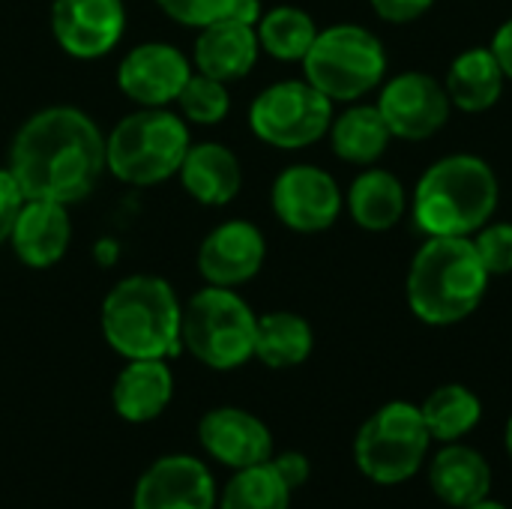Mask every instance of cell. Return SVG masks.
Here are the masks:
<instances>
[{
  "instance_id": "cell-1",
  "label": "cell",
  "mask_w": 512,
  "mask_h": 509,
  "mask_svg": "<svg viewBox=\"0 0 512 509\" xmlns=\"http://www.w3.org/2000/svg\"><path fill=\"white\" fill-rule=\"evenodd\" d=\"M12 177L24 198L78 204L105 171V135L90 114L51 105L30 114L9 147Z\"/></svg>"
},
{
  "instance_id": "cell-2",
  "label": "cell",
  "mask_w": 512,
  "mask_h": 509,
  "mask_svg": "<svg viewBox=\"0 0 512 509\" xmlns=\"http://www.w3.org/2000/svg\"><path fill=\"white\" fill-rule=\"evenodd\" d=\"M489 282L471 237H426L411 258L405 297L423 324L453 327L480 309Z\"/></svg>"
},
{
  "instance_id": "cell-3",
  "label": "cell",
  "mask_w": 512,
  "mask_h": 509,
  "mask_svg": "<svg viewBox=\"0 0 512 509\" xmlns=\"http://www.w3.org/2000/svg\"><path fill=\"white\" fill-rule=\"evenodd\" d=\"M501 201L495 168L474 153L432 162L411 198V213L426 237H474L492 222Z\"/></svg>"
},
{
  "instance_id": "cell-4",
  "label": "cell",
  "mask_w": 512,
  "mask_h": 509,
  "mask_svg": "<svg viewBox=\"0 0 512 509\" xmlns=\"http://www.w3.org/2000/svg\"><path fill=\"white\" fill-rule=\"evenodd\" d=\"M183 303L171 282L159 276H126L102 300V336L126 360L174 357L180 342Z\"/></svg>"
},
{
  "instance_id": "cell-5",
  "label": "cell",
  "mask_w": 512,
  "mask_h": 509,
  "mask_svg": "<svg viewBox=\"0 0 512 509\" xmlns=\"http://www.w3.org/2000/svg\"><path fill=\"white\" fill-rule=\"evenodd\" d=\"M189 123L171 108H138L105 135V171L129 186L177 177L189 150Z\"/></svg>"
},
{
  "instance_id": "cell-6",
  "label": "cell",
  "mask_w": 512,
  "mask_h": 509,
  "mask_svg": "<svg viewBox=\"0 0 512 509\" xmlns=\"http://www.w3.org/2000/svg\"><path fill=\"white\" fill-rule=\"evenodd\" d=\"M258 315L234 291L207 285L183 303L180 342L207 369H237L255 357Z\"/></svg>"
},
{
  "instance_id": "cell-7",
  "label": "cell",
  "mask_w": 512,
  "mask_h": 509,
  "mask_svg": "<svg viewBox=\"0 0 512 509\" xmlns=\"http://www.w3.org/2000/svg\"><path fill=\"white\" fill-rule=\"evenodd\" d=\"M303 75L333 102H360L387 78L384 42L363 24H333L318 30Z\"/></svg>"
},
{
  "instance_id": "cell-8",
  "label": "cell",
  "mask_w": 512,
  "mask_h": 509,
  "mask_svg": "<svg viewBox=\"0 0 512 509\" xmlns=\"http://www.w3.org/2000/svg\"><path fill=\"white\" fill-rule=\"evenodd\" d=\"M429 444L432 435L426 429L423 411L411 402H390L360 426L354 456L369 480L396 486L420 471Z\"/></svg>"
},
{
  "instance_id": "cell-9",
  "label": "cell",
  "mask_w": 512,
  "mask_h": 509,
  "mask_svg": "<svg viewBox=\"0 0 512 509\" xmlns=\"http://www.w3.org/2000/svg\"><path fill=\"white\" fill-rule=\"evenodd\" d=\"M333 99L306 78H288L264 87L249 105V129L276 150H303L318 144L333 123Z\"/></svg>"
},
{
  "instance_id": "cell-10",
  "label": "cell",
  "mask_w": 512,
  "mask_h": 509,
  "mask_svg": "<svg viewBox=\"0 0 512 509\" xmlns=\"http://www.w3.org/2000/svg\"><path fill=\"white\" fill-rule=\"evenodd\" d=\"M375 105L384 114L393 138L399 141H426L438 135L453 111L444 81L420 69H408L393 78H384Z\"/></svg>"
},
{
  "instance_id": "cell-11",
  "label": "cell",
  "mask_w": 512,
  "mask_h": 509,
  "mask_svg": "<svg viewBox=\"0 0 512 509\" xmlns=\"http://www.w3.org/2000/svg\"><path fill=\"white\" fill-rule=\"evenodd\" d=\"M270 207L285 228L297 234H321L342 216L345 195L330 171L300 162L288 165L273 180Z\"/></svg>"
},
{
  "instance_id": "cell-12",
  "label": "cell",
  "mask_w": 512,
  "mask_h": 509,
  "mask_svg": "<svg viewBox=\"0 0 512 509\" xmlns=\"http://www.w3.org/2000/svg\"><path fill=\"white\" fill-rule=\"evenodd\" d=\"M51 33L72 60H99L111 54L126 33L123 0H54Z\"/></svg>"
},
{
  "instance_id": "cell-13",
  "label": "cell",
  "mask_w": 512,
  "mask_h": 509,
  "mask_svg": "<svg viewBox=\"0 0 512 509\" xmlns=\"http://www.w3.org/2000/svg\"><path fill=\"white\" fill-rule=\"evenodd\" d=\"M192 75V60L168 42H141L123 54L117 87L138 108H168Z\"/></svg>"
},
{
  "instance_id": "cell-14",
  "label": "cell",
  "mask_w": 512,
  "mask_h": 509,
  "mask_svg": "<svg viewBox=\"0 0 512 509\" xmlns=\"http://www.w3.org/2000/svg\"><path fill=\"white\" fill-rule=\"evenodd\" d=\"M267 261V240L258 225L228 219L216 225L198 249V273L207 285L240 288L252 282Z\"/></svg>"
},
{
  "instance_id": "cell-15",
  "label": "cell",
  "mask_w": 512,
  "mask_h": 509,
  "mask_svg": "<svg viewBox=\"0 0 512 509\" xmlns=\"http://www.w3.org/2000/svg\"><path fill=\"white\" fill-rule=\"evenodd\" d=\"M216 486L210 471L192 456L153 462L135 486L132 509H213Z\"/></svg>"
},
{
  "instance_id": "cell-16",
  "label": "cell",
  "mask_w": 512,
  "mask_h": 509,
  "mask_svg": "<svg viewBox=\"0 0 512 509\" xmlns=\"http://www.w3.org/2000/svg\"><path fill=\"white\" fill-rule=\"evenodd\" d=\"M198 438L204 450L228 468H252L270 462L273 435L249 411L240 408H213L198 423Z\"/></svg>"
},
{
  "instance_id": "cell-17",
  "label": "cell",
  "mask_w": 512,
  "mask_h": 509,
  "mask_svg": "<svg viewBox=\"0 0 512 509\" xmlns=\"http://www.w3.org/2000/svg\"><path fill=\"white\" fill-rule=\"evenodd\" d=\"M69 243H72L69 207L57 201L27 198L9 234V246L15 258L30 270H48L66 258Z\"/></svg>"
},
{
  "instance_id": "cell-18",
  "label": "cell",
  "mask_w": 512,
  "mask_h": 509,
  "mask_svg": "<svg viewBox=\"0 0 512 509\" xmlns=\"http://www.w3.org/2000/svg\"><path fill=\"white\" fill-rule=\"evenodd\" d=\"M258 54H261V45H258L255 27L237 18H219L213 24L198 27L192 63H195V72L231 84V81L246 78L255 69Z\"/></svg>"
},
{
  "instance_id": "cell-19",
  "label": "cell",
  "mask_w": 512,
  "mask_h": 509,
  "mask_svg": "<svg viewBox=\"0 0 512 509\" xmlns=\"http://www.w3.org/2000/svg\"><path fill=\"white\" fill-rule=\"evenodd\" d=\"M177 177L183 189L204 207H225L243 189V165L237 153L219 141L189 144Z\"/></svg>"
},
{
  "instance_id": "cell-20",
  "label": "cell",
  "mask_w": 512,
  "mask_h": 509,
  "mask_svg": "<svg viewBox=\"0 0 512 509\" xmlns=\"http://www.w3.org/2000/svg\"><path fill=\"white\" fill-rule=\"evenodd\" d=\"M507 75L489 45H471L459 51L444 75L450 105L465 114H483L498 105Z\"/></svg>"
},
{
  "instance_id": "cell-21",
  "label": "cell",
  "mask_w": 512,
  "mask_h": 509,
  "mask_svg": "<svg viewBox=\"0 0 512 509\" xmlns=\"http://www.w3.org/2000/svg\"><path fill=\"white\" fill-rule=\"evenodd\" d=\"M345 204H348L351 219L363 231L384 234V231H393L405 219L408 192L393 171L369 165L366 171H360L354 177V183L345 195Z\"/></svg>"
},
{
  "instance_id": "cell-22",
  "label": "cell",
  "mask_w": 512,
  "mask_h": 509,
  "mask_svg": "<svg viewBox=\"0 0 512 509\" xmlns=\"http://www.w3.org/2000/svg\"><path fill=\"white\" fill-rule=\"evenodd\" d=\"M174 396V375L165 360H129L111 390L114 411L129 423L156 420Z\"/></svg>"
},
{
  "instance_id": "cell-23",
  "label": "cell",
  "mask_w": 512,
  "mask_h": 509,
  "mask_svg": "<svg viewBox=\"0 0 512 509\" xmlns=\"http://www.w3.org/2000/svg\"><path fill=\"white\" fill-rule=\"evenodd\" d=\"M429 483H432V492L444 504L465 509L489 498L492 471H489V462L477 450L453 441L450 447H444L435 456L432 471H429Z\"/></svg>"
},
{
  "instance_id": "cell-24",
  "label": "cell",
  "mask_w": 512,
  "mask_h": 509,
  "mask_svg": "<svg viewBox=\"0 0 512 509\" xmlns=\"http://www.w3.org/2000/svg\"><path fill=\"white\" fill-rule=\"evenodd\" d=\"M327 135L333 153L342 162L360 168L375 165L393 141V132L384 114L378 111V105H366V102H351L342 114H333Z\"/></svg>"
},
{
  "instance_id": "cell-25",
  "label": "cell",
  "mask_w": 512,
  "mask_h": 509,
  "mask_svg": "<svg viewBox=\"0 0 512 509\" xmlns=\"http://www.w3.org/2000/svg\"><path fill=\"white\" fill-rule=\"evenodd\" d=\"M315 348L312 324L297 312H267L258 315L255 357L270 369H294L309 360Z\"/></svg>"
},
{
  "instance_id": "cell-26",
  "label": "cell",
  "mask_w": 512,
  "mask_h": 509,
  "mask_svg": "<svg viewBox=\"0 0 512 509\" xmlns=\"http://www.w3.org/2000/svg\"><path fill=\"white\" fill-rule=\"evenodd\" d=\"M258 33V45L264 54H270L273 60L282 63H303V57L309 54L315 36H318V24L315 18L300 9V6H273L261 15V21L255 24Z\"/></svg>"
},
{
  "instance_id": "cell-27",
  "label": "cell",
  "mask_w": 512,
  "mask_h": 509,
  "mask_svg": "<svg viewBox=\"0 0 512 509\" xmlns=\"http://www.w3.org/2000/svg\"><path fill=\"white\" fill-rule=\"evenodd\" d=\"M420 411H423V420H426V429H429L432 441H444V444H453V441L465 438L483 417V405H480L477 393H471L462 384L438 387L423 402Z\"/></svg>"
},
{
  "instance_id": "cell-28",
  "label": "cell",
  "mask_w": 512,
  "mask_h": 509,
  "mask_svg": "<svg viewBox=\"0 0 512 509\" xmlns=\"http://www.w3.org/2000/svg\"><path fill=\"white\" fill-rule=\"evenodd\" d=\"M291 489L273 468V462H261L252 468H240L222 492L219 509H288Z\"/></svg>"
},
{
  "instance_id": "cell-29",
  "label": "cell",
  "mask_w": 512,
  "mask_h": 509,
  "mask_svg": "<svg viewBox=\"0 0 512 509\" xmlns=\"http://www.w3.org/2000/svg\"><path fill=\"white\" fill-rule=\"evenodd\" d=\"M177 105H180V117L186 123L216 126L231 111V93H228L225 81H216L210 75L192 72L189 81L183 84L180 96H177Z\"/></svg>"
},
{
  "instance_id": "cell-30",
  "label": "cell",
  "mask_w": 512,
  "mask_h": 509,
  "mask_svg": "<svg viewBox=\"0 0 512 509\" xmlns=\"http://www.w3.org/2000/svg\"><path fill=\"white\" fill-rule=\"evenodd\" d=\"M474 249L489 270V276H510L512 273V222H486L474 237Z\"/></svg>"
},
{
  "instance_id": "cell-31",
  "label": "cell",
  "mask_w": 512,
  "mask_h": 509,
  "mask_svg": "<svg viewBox=\"0 0 512 509\" xmlns=\"http://www.w3.org/2000/svg\"><path fill=\"white\" fill-rule=\"evenodd\" d=\"M156 6L183 27H204L231 15L234 0H156Z\"/></svg>"
},
{
  "instance_id": "cell-32",
  "label": "cell",
  "mask_w": 512,
  "mask_h": 509,
  "mask_svg": "<svg viewBox=\"0 0 512 509\" xmlns=\"http://www.w3.org/2000/svg\"><path fill=\"white\" fill-rule=\"evenodd\" d=\"M24 192L18 186V180L12 177L9 168H0V246L9 243V234H12V225L24 207Z\"/></svg>"
},
{
  "instance_id": "cell-33",
  "label": "cell",
  "mask_w": 512,
  "mask_h": 509,
  "mask_svg": "<svg viewBox=\"0 0 512 509\" xmlns=\"http://www.w3.org/2000/svg\"><path fill=\"white\" fill-rule=\"evenodd\" d=\"M369 3L375 15L390 24H411L435 6V0H369Z\"/></svg>"
},
{
  "instance_id": "cell-34",
  "label": "cell",
  "mask_w": 512,
  "mask_h": 509,
  "mask_svg": "<svg viewBox=\"0 0 512 509\" xmlns=\"http://www.w3.org/2000/svg\"><path fill=\"white\" fill-rule=\"evenodd\" d=\"M273 468L279 471V477L285 480V486L294 492L309 480V459L303 453H282L273 459Z\"/></svg>"
},
{
  "instance_id": "cell-35",
  "label": "cell",
  "mask_w": 512,
  "mask_h": 509,
  "mask_svg": "<svg viewBox=\"0 0 512 509\" xmlns=\"http://www.w3.org/2000/svg\"><path fill=\"white\" fill-rule=\"evenodd\" d=\"M489 48L495 51V57H498V63H501V69H504V75H507V81H512V18H507V21L495 30Z\"/></svg>"
},
{
  "instance_id": "cell-36",
  "label": "cell",
  "mask_w": 512,
  "mask_h": 509,
  "mask_svg": "<svg viewBox=\"0 0 512 509\" xmlns=\"http://www.w3.org/2000/svg\"><path fill=\"white\" fill-rule=\"evenodd\" d=\"M261 15H264L261 0H234V6H231V15H228V18H237V21H243V24L255 27V24L261 21Z\"/></svg>"
},
{
  "instance_id": "cell-37",
  "label": "cell",
  "mask_w": 512,
  "mask_h": 509,
  "mask_svg": "<svg viewBox=\"0 0 512 509\" xmlns=\"http://www.w3.org/2000/svg\"><path fill=\"white\" fill-rule=\"evenodd\" d=\"M114 252H117V249H114V243H111V240H102V243H99V252H96V255H99L102 261H111V255H114Z\"/></svg>"
},
{
  "instance_id": "cell-38",
  "label": "cell",
  "mask_w": 512,
  "mask_h": 509,
  "mask_svg": "<svg viewBox=\"0 0 512 509\" xmlns=\"http://www.w3.org/2000/svg\"><path fill=\"white\" fill-rule=\"evenodd\" d=\"M465 509H507V507H504V504H495V501H489V498H486V501L471 504V507H465Z\"/></svg>"
},
{
  "instance_id": "cell-39",
  "label": "cell",
  "mask_w": 512,
  "mask_h": 509,
  "mask_svg": "<svg viewBox=\"0 0 512 509\" xmlns=\"http://www.w3.org/2000/svg\"><path fill=\"white\" fill-rule=\"evenodd\" d=\"M507 453H510V459H512V417H510V423H507Z\"/></svg>"
}]
</instances>
